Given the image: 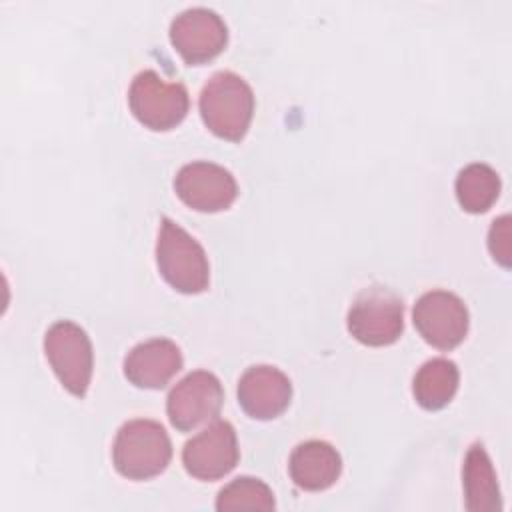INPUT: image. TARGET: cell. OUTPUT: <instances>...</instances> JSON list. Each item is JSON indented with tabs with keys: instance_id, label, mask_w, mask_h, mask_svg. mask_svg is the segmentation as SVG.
Masks as SVG:
<instances>
[{
	"instance_id": "obj_1",
	"label": "cell",
	"mask_w": 512,
	"mask_h": 512,
	"mask_svg": "<svg viewBox=\"0 0 512 512\" xmlns=\"http://www.w3.org/2000/svg\"><path fill=\"white\" fill-rule=\"evenodd\" d=\"M172 442L156 420L134 418L124 422L112 444L114 468L128 480H148L166 470Z\"/></svg>"
},
{
	"instance_id": "obj_2",
	"label": "cell",
	"mask_w": 512,
	"mask_h": 512,
	"mask_svg": "<svg viewBox=\"0 0 512 512\" xmlns=\"http://www.w3.org/2000/svg\"><path fill=\"white\" fill-rule=\"evenodd\" d=\"M200 116L210 132L238 142L248 132L254 114L252 88L234 72L222 70L210 76L200 92Z\"/></svg>"
},
{
	"instance_id": "obj_3",
	"label": "cell",
	"mask_w": 512,
	"mask_h": 512,
	"mask_svg": "<svg viewBox=\"0 0 512 512\" xmlns=\"http://www.w3.org/2000/svg\"><path fill=\"white\" fill-rule=\"evenodd\" d=\"M156 264L162 278L182 294H198L208 288L210 266L204 248L170 218L160 222Z\"/></svg>"
},
{
	"instance_id": "obj_4",
	"label": "cell",
	"mask_w": 512,
	"mask_h": 512,
	"mask_svg": "<svg viewBox=\"0 0 512 512\" xmlns=\"http://www.w3.org/2000/svg\"><path fill=\"white\" fill-rule=\"evenodd\" d=\"M132 114L150 130H170L188 114L190 98L182 82H168L156 70H142L128 90Z\"/></svg>"
},
{
	"instance_id": "obj_5",
	"label": "cell",
	"mask_w": 512,
	"mask_h": 512,
	"mask_svg": "<svg viewBox=\"0 0 512 512\" xmlns=\"http://www.w3.org/2000/svg\"><path fill=\"white\" fill-rule=\"evenodd\" d=\"M350 334L366 346H388L404 328V306L396 292L386 286L364 288L348 310Z\"/></svg>"
},
{
	"instance_id": "obj_6",
	"label": "cell",
	"mask_w": 512,
	"mask_h": 512,
	"mask_svg": "<svg viewBox=\"0 0 512 512\" xmlns=\"http://www.w3.org/2000/svg\"><path fill=\"white\" fill-rule=\"evenodd\" d=\"M46 358L62 386L82 398L90 386L94 354L84 328L70 320L54 322L44 336Z\"/></svg>"
},
{
	"instance_id": "obj_7",
	"label": "cell",
	"mask_w": 512,
	"mask_h": 512,
	"mask_svg": "<svg viewBox=\"0 0 512 512\" xmlns=\"http://www.w3.org/2000/svg\"><path fill=\"white\" fill-rule=\"evenodd\" d=\"M224 390L220 380L208 370L186 374L166 398V412L174 428L188 432L214 420L222 408Z\"/></svg>"
},
{
	"instance_id": "obj_8",
	"label": "cell",
	"mask_w": 512,
	"mask_h": 512,
	"mask_svg": "<svg viewBox=\"0 0 512 512\" xmlns=\"http://www.w3.org/2000/svg\"><path fill=\"white\" fill-rule=\"evenodd\" d=\"M412 318L420 336L440 350L456 348L468 332V310L448 290L424 292L414 304Z\"/></svg>"
},
{
	"instance_id": "obj_9",
	"label": "cell",
	"mask_w": 512,
	"mask_h": 512,
	"mask_svg": "<svg viewBox=\"0 0 512 512\" xmlns=\"http://www.w3.org/2000/svg\"><path fill=\"white\" fill-rule=\"evenodd\" d=\"M228 40L224 20L210 8L194 6L180 12L170 24V42L188 64L216 58Z\"/></svg>"
},
{
	"instance_id": "obj_10",
	"label": "cell",
	"mask_w": 512,
	"mask_h": 512,
	"mask_svg": "<svg viewBox=\"0 0 512 512\" xmlns=\"http://www.w3.org/2000/svg\"><path fill=\"white\" fill-rule=\"evenodd\" d=\"M174 190L186 206L198 212L226 210L238 194L234 176L224 166L206 160L184 164L174 178Z\"/></svg>"
},
{
	"instance_id": "obj_11",
	"label": "cell",
	"mask_w": 512,
	"mask_h": 512,
	"mask_svg": "<svg viewBox=\"0 0 512 512\" xmlns=\"http://www.w3.org/2000/svg\"><path fill=\"white\" fill-rule=\"evenodd\" d=\"M238 454L232 424L216 420L184 444L182 464L186 472L198 480H218L236 466Z\"/></svg>"
},
{
	"instance_id": "obj_12",
	"label": "cell",
	"mask_w": 512,
	"mask_h": 512,
	"mask_svg": "<svg viewBox=\"0 0 512 512\" xmlns=\"http://www.w3.org/2000/svg\"><path fill=\"white\" fill-rule=\"evenodd\" d=\"M292 398L288 376L276 366H250L238 380V404L256 420H272L280 416Z\"/></svg>"
},
{
	"instance_id": "obj_13",
	"label": "cell",
	"mask_w": 512,
	"mask_h": 512,
	"mask_svg": "<svg viewBox=\"0 0 512 512\" xmlns=\"http://www.w3.org/2000/svg\"><path fill=\"white\" fill-rule=\"evenodd\" d=\"M182 368V352L168 338L136 344L124 358V376L138 388H164Z\"/></svg>"
},
{
	"instance_id": "obj_14",
	"label": "cell",
	"mask_w": 512,
	"mask_h": 512,
	"mask_svg": "<svg viewBox=\"0 0 512 512\" xmlns=\"http://www.w3.org/2000/svg\"><path fill=\"white\" fill-rule=\"evenodd\" d=\"M288 470L296 486L318 492L330 488L338 480L342 472V458L328 442L308 440L292 450Z\"/></svg>"
},
{
	"instance_id": "obj_15",
	"label": "cell",
	"mask_w": 512,
	"mask_h": 512,
	"mask_svg": "<svg viewBox=\"0 0 512 512\" xmlns=\"http://www.w3.org/2000/svg\"><path fill=\"white\" fill-rule=\"evenodd\" d=\"M462 484L466 510L470 512H500L502 500L492 462L482 444H472L464 458Z\"/></svg>"
},
{
	"instance_id": "obj_16",
	"label": "cell",
	"mask_w": 512,
	"mask_h": 512,
	"mask_svg": "<svg viewBox=\"0 0 512 512\" xmlns=\"http://www.w3.org/2000/svg\"><path fill=\"white\" fill-rule=\"evenodd\" d=\"M458 366L448 358H432L424 362L412 382L416 402L426 410L444 408L458 390Z\"/></svg>"
},
{
	"instance_id": "obj_17",
	"label": "cell",
	"mask_w": 512,
	"mask_h": 512,
	"mask_svg": "<svg viewBox=\"0 0 512 512\" xmlns=\"http://www.w3.org/2000/svg\"><path fill=\"white\" fill-rule=\"evenodd\" d=\"M500 194V178L494 168L482 162L464 166L456 176V198L470 214L486 212Z\"/></svg>"
},
{
	"instance_id": "obj_18",
	"label": "cell",
	"mask_w": 512,
	"mask_h": 512,
	"mask_svg": "<svg viewBox=\"0 0 512 512\" xmlns=\"http://www.w3.org/2000/svg\"><path fill=\"white\" fill-rule=\"evenodd\" d=\"M274 494L268 484L252 476L234 478L226 484L216 498V510H274Z\"/></svg>"
},
{
	"instance_id": "obj_19",
	"label": "cell",
	"mask_w": 512,
	"mask_h": 512,
	"mask_svg": "<svg viewBox=\"0 0 512 512\" xmlns=\"http://www.w3.org/2000/svg\"><path fill=\"white\" fill-rule=\"evenodd\" d=\"M488 248L492 258L504 268L510 266V216L496 218L488 232Z\"/></svg>"
}]
</instances>
